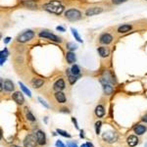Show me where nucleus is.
<instances>
[{
	"label": "nucleus",
	"mask_w": 147,
	"mask_h": 147,
	"mask_svg": "<svg viewBox=\"0 0 147 147\" xmlns=\"http://www.w3.org/2000/svg\"><path fill=\"white\" fill-rule=\"evenodd\" d=\"M27 118H28V120L29 121H30V122H34L35 121V118H34V116L29 112V111H28L27 112Z\"/></svg>",
	"instance_id": "obj_29"
},
{
	"label": "nucleus",
	"mask_w": 147,
	"mask_h": 147,
	"mask_svg": "<svg viewBox=\"0 0 147 147\" xmlns=\"http://www.w3.org/2000/svg\"><path fill=\"white\" fill-rule=\"evenodd\" d=\"M95 114L97 117H103L105 115V110H104V107L102 105H98L96 108H95Z\"/></svg>",
	"instance_id": "obj_21"
},
{
	"label": "nucleus",
	"mask_w": 147,
	"mask_h": 147,
	"mask_svg": "<svg viewBox=\"0 0 147 147\" xmlns=\"http://www.w3.org/2000/svg\"><path fill=\"white\" fill-rule=\"evenodd\" d=\"M36 143H37V139L32 134H29L28 136H26V138L24 140V146L25 147H35Z\"/></svg>",
	"instance_id": "obj_5"
},
{
	"label": "nucleus",
	"mask_w": 147,
	"mask_h": 147,
	"mask_svg": "<svg viewBox=\"0 0 147 147\" xmlns=\"http://www.w3.org/2000/svg\"><path fill=\"white\" fill-rule=\"evenodd\" d=\"M38 100L40 101V103H41V104H42V105H43L44 107H46V108H48V107H49V105H48V104H47V103H46V102H45V101H44V100H43L42 98L38 97Z\"/></svg>",
	"instance_id": "obj_34"
},
{
	"label": "nucleus",
	"mask_w": 147,
	"mask_h": 147,
	"mask_svg": "<svg viewBox=\"0 0 147 147\" xmlns=\"http://www.w3.org/2000/svg\"><path fill=\"white\" fill-rule=\"evenodd\" d=\"M36 139H37V143L40 144V145H44L46 143V136H45V133L41 131H37L36 133Z\"/></svg>",
	"instance_id": "obj_10"
},
{
	"label": "nucleus",
	"mask_w": 147,
	"mask_h": 147,
	"mask_svg": "<svg viewBox=\"0 0 147 147\" xmlns=\"http://www.w3.org/2000/svg\"><path fill=\"white\" fill-rule=\"evenodd\" d=\"M66 59H67V62L69 64H74L76 60L75 58V54L74 53L73 51H69L67 54H66Z\"/></svg>",
	"instance_id": "obj_16"
},
{
	"label": "nucleus",
	"mask_w": 147,
	"mask_h": 147,
	"mask_svg": "<svg viewBox=\"0 0 147 147\" xmlns=\"http://www.w3.org/2000/svg\"><path fill=\"white\" fill-rule=\"evenodd\" d=\"M56 29H57V30H60V31H65V29H64V28H62V27H57Z\"/></svg>",
	"instance_id": "obj_37"
},
{
	"label": "nucleus",
	"mask_w": 147,
	"mask_h": 147,
	"mask_svg": "<svg viewBox=\"0 0 147 147\" xmlns=\"http://www.w3.org/2000/svg\"><path fill=\"white\" fill-rule=\"evenodd\" d=\"M81 147H92V145H91L90 143H85V144L81 145Z\"/></svg>",
	"instance_id": "obj_38"
},
{
	"label": "nucleus",
	"mask_w": 147,
	"mask_h": 147,
	"mask_svg": "<svg viewBox=\"0 0 147 147\" xmlns=\"http://www.w3.org/2000/svg\"><path fill=\"white\" fill-rule=\"evenodd\" d=\"M4 89L6 90V91H13L14 90V83L10 80V79H7L6 81H5V83H4Z\"/></svg>",
	"instance_id": "obj_20"
},
{
	"label": "nucleus",
	"mask_w": 147,
	"mask_h": 147,
	"mask_svg": "<svg viewBox=\"0 0 147 147\" xmlns=\"http://www.w3.org/2000/svg\"><path fill=\"white\" fill-rule=\"evenodd\" d=\"M145 131H146V128H145L144 126H142V125H137V126L134 128L135 133H137V134H139V135L143 134V133L145 132Z\"/></svg>",
	"instance_id": "obj_22"
},
{
	"label": "nucleus",
	"mask_w": 147,
	"mask_h": 147,
	"mask_svg": "<svg viewBox=\"0 0 147 147\" xmlns=\"http://www.w3.org/2000/svg\"><path fill=\"white\" fill-rule=\"evenodd\" d=\"M65 17L69 21H77L81 18V13L77 9H69L65 12Z\"/></svg>",
	"instance_id": "obj_3"
},
{
	"label": "nucleus",
	"mask_w": 147,
	"mask_h": 147,
	"mask_svg": "<svg viewBox=\"0 0 147 147\" xmlns=\"http://www.w3.org/2000/svg\"><path fill=\"white\" fill-rule=\"evenodd\" d=\"M34 36V32L30 29L29 30H26L24 32H22L21 34H19L17 36V41L20 42V43H26L28 41H29L30 39H32Z\"/></svg>",
	"instance_id": "obj_2"
},
{
	"label": "nucleus",
	"mask_w": 147,
	"mask_h": 147,
	"mask_svg": "<svg viewBox=\"0 0 147 147\" xmlns=\"http://www.w3.org/2000/svg\"><path fill=\"white\" fill-rule=\"evenodd\" d=\"M146 1H147V0H146Z\"/></svg>",
	"instance_id": "obj_43"
},
{
	"label": "nucleus",
	"mask_w": 147,
	"mask_h": 147,
	"mask_svg": "<svg viewBox=\"0 0 147 147\" xmlns=\"http://www.w3.org/2000/svg\"><path fill=\"white\" fill-rule=\"evenodd\" d=\"M118 138V135L115 132H104L103 134V139L105 141H107L108 143H113L117 140Z\"/></svg>",
	"instance_id": "obj_6"
},
{
	"label": "nucleus",
	"mask_w": 147,
	"mask_h": 147,
	"mask_svg": "<svg viewBox=\"0 0 147 147\" xmlns=\"http://www.w3.org/2000/svg\"><path fill=\"white\" fill-rule=\"evenodd\" d=\"M102 78H104L106 81H108V82H110V83H114V82H115V79H114L112 74L110 73L109 71H105V72L103 73V77H102Z\"/></svg>",
	"instance_id": "obj_15"
},
{
	"label": "nucleus",
	"mask_w": 147,
	"mask_h": 147,
	"mask_svg": "<svg viewBox=\"0 0 147 147\" xmlns=\"http://www.w3.org/2000/svg\"><path fill=\"white\" fill-rule=\"evenodd\" d=\"M23 4H24L26 7L30 8V9H35V8L37 7V6H36V4H35V2H33V1H31V0L24 1V2H23Z\"/></svg>",
	"instance_id": "obj_25"
},
{
	"label": "nucleus",
	"mask_w": 147,
	"mask_h": 147,
	"mask_svg": "<svg viewBox=\"0 0 147 147\" xmlns=\"http://www.w3.org/2000/svg\"><path fill=\"white\" fill-rule=\"evenodd\" d=\"M99 41H100V43H102V44L108 45V44H110V43L113 41V36H112L110 33H107V32H106V33H103V34L100 35Z\"/></svg>",
	"instance_id": "obj_7"
},
{
	"label": "nucleus",
	"mask_w": 147,
	"mask_h": 147,
	"mask_svg": "<svg viewBox=\"0 0 147 147\" xmlns=\"http://www.w3.org/2000/svg\"><path fill=\"white\" fill-rule=\"evenodd\" d=\"M142 121H143V122H145V123H147V115L146 116H144V117L142 118Z\"/></svg>",
	"instance_id": "obj_40"
},
{
	"label": "nucleus",
	"mask_w": 147,
	"mask_h": 147,
	"mask_svg": "<svg viewBox=\"0 0 147 147\" xmlns=\"http://www.w3.org/2000/svg\"><path fill=\"white\" fill-rule=\"evenodd\" d=\"M57 132H58L59 134L63 135V136H65V137H71V135H70L68 132H64V131H62V130H57Z\"/></svg>",
	"instance_id": "obj_31"
},
{
	"label": "nucleus",
	"mask_w": 147,
	"mask_h": 147,
	"mask_svg": "<svg viewBox=\"0 0 147 147\" xmlns=\"http://www.w3.org/2000/svg\"><path fill=\"white\" fill-rule=\"evenodd\" d=\"M13 99H14L15 102H17L20 105H22L25 102V98H24V96H23V94L21 92H15L13 94Z\"/></svg>",
	"instance_id": "obj_12"
},
{
	"label": "nucleus",
	"mask_w": 147,
	"mask_h": 147,
	"mask_svg": "<svg viewBox=\"0 0 147 147\" xmlns=\"http://www.w3.org/2000/svg\"><path fill=\"white\" fill-rule=\"evenodd\" d=\"M43 8L47 12L52 13V14H56V15H60L64 11V6L58 0H51V1H49L48 3L43 5Z\"/></svg>",
	"instance_id": "obj_1"
},
{
	"label": "nucleus",
	"mask_w": 147,
	"mask_h": 147,
	"mask_svg": "<svg viewBox=\"0 0 147 147\" xmlns=\"http://www.w3.org/2000/svg\"><path fill=\"white\" fill-rule=\"evenodd\" d=\"M71 73H72V74H74V75H79V73H80V69H79V67L77 66V65H74L73 67L71 68Z\"/></svg>",
	"instance_id": "obj_26"
},
{
	"label": "nucleus",
	"mask_w": 147,
	"mask_h": 147,
	"mask_svg": "<svg viewBox=\"0 0 147 147\" xmlns=\"http://www.w3.org/2000/svg\"><path fill=\"white\" fill-rule=\"evenodd\" d=\"M100 82H101V84H102V86H103V89H104V92H105L106 94L109 95V94H111V93L113 92V86H112V83L106 81L104 78H101V79H100Z\"/></svg>",
	"instance_id": "obj_8"
},
{
	"label": "nucleus",
	"mask_w": 147,
	"mask_h": 147,
	"mask_svg": "<svg viewBox=\"0 0 147 147\" xmlns=\"http://www.w3.org/2000/svg\"><path fill=\"white\" fill-rule=\"evenodd\" d=\"M56 147H66V146L63 144V142L61 140H58V141H56Z\"/></svg>",
	"instance_id": "obj_35"
},
{
	"label": "nucleus",
	"mask_w": 147,
	"mask_h": 147,
	"mask_svg": "<svg viewBox=\"0 0 147 147\" xmlns=\"http://www.w3.org/2000/svg\"><path fill=\"white\" fill-rule=\"evenodd\" d=\"M100 127H101V122H97L95 124V129H96V133L97 134L100 132Z\"/></svg>",
	"instance_id": "obj_33"
},
{
	"label": "nucleus",
	"mask_w": 147,
	"mask_h": 147,
	"mask_svg": "<svg viewBox=\"0 0 147 147\" xmlns=\"http://www.w3.org/2000/svg\"><path fill=\"white\" fill-rule=\"evenodd\" d=\"M38 35H39L40 37L47 38V39L52 40V41H54V42H61V41H62V39H61L60 37H58L57 35H55V34H53V33H51V32H49V31H46V30L40 31Z\"/></svg>",
	"instance_id": "obj_4"
},
{
	"label": "nucleus",
	"mask_w": 147,
	"mask_h": 147,
	"mask_svg": "<svg viewBox=\"0 0 147 147\" xmlns=\"http://www.w3.org/2000/svg\"><path fill=\"white\" fill-rule=\"evenodd\" d=\"M11 147H19V146H17V145H12Z\"/></svg>",
	"instance_id": "obj_41"
},
{
	"label": "nucleus",
	"mask_w": 147,
	"mask_h": 147,
	"mask_svg": "<svg viewBox=\"0 0 147 147\" xmlns=\"http://www.w3.org/2000/svg\"><path fill=\"white\" fill-rule=\"evenodd\" d=\"M102 12H103V9L101 7H91V8H88L85 11V15L88 16V17H91V16H94V15H98Z\"/></svg>",
	"instance_id": "obj_9"
},
{
	"label": "nucleus",
	"mask_w": 147,
	"mask_h": 147,
	"mask_svg": "<svg viewBox=\"0 0 147 147\" xmlns=\"http://www.w3.org/2000/svg\"><path fill=\"white\" fill-rule=\"evenodd\" d=\"M19 84H20V86H21L22 90H23V91H24V92H25V93H26V94H27L28 96H29V97H30V96H31V93H30L29 89V88H27V87L25 86V84H24L23 82H21V81L19 82Z\"/></svg>",
	"instance_id": "obj_27"
},
{
	"label": "nucleus",
	"mask_w": 147,
	"mask_h": 147,
	"mask_svg": "<svg viewBox=\"0 0 147 147\" xmlns=\"http://www.w3.org/2000/svg\"><path fill=\"white\" fill-rule=\"evenodd\" d=\"M7 56H8V50L5 48L4 50H2V51H1V56H0V65H3V64H4V62H5L6 58H7Z\"/></svg>",
	"instance_id": "obj_24"
},
{
	"label": "nucleus",
	"mask_w": 147,
	"mask_h": 147,
	"mask_svg": "<svg viewBox=\"0 0 147 147\" xmlns=\"http://www.w3.org/2000/svg\"><path fill=\"white\" fill-rule=\"evenodd\" d=\"M132 29V26L131 25H123L118 29V32L119 33H126L128 31H130Z\"/></svg>",
	"instance_id": "obj_19"
},
{
	"label": "nucleus",
	"mask_w": 147,
	"mask_h": 147,
	"mask_svg": "<svg viewBox=\"0 0 147 147\" xmlns=\"http://www.w3.org/2000/svg\"><path fill=\"white\" fill-rule=\"evenodd\" d=\"M53 88H54V90H55L56 92H57V91H62V90L65 88V82H64V80H63L62 78L56 80V82H55L54 85H53Z\"/></svg>",
	"instance_id": "obj_11"
},
{
	"label": "nucleus",
	"mask_w": 147,
	"mask_h": 147,
	"mask_svg": "<svg viewBox=\"0 0 147 147\" xmlns=\"http://www.w3.org/2000/svg\"><path fill=\"white\" fill-rule=\"evenodd\" d=\"M71 30H72V32H73V35L74 36V38H75L78 42H82V39L80 38V36H79V34L77 33L76 29H74V28H72V29H71Z\"/></svg>",
	"instance_id": "obj_28"
},
{
	"label": "nucleus",
	"mask_w": 147,
	"mask_h": 147,
	"mask_svg": "<svg viewBox=\"0 0 147 147\" xmlns=\"http://www.w3.org/2000/svg\"><path fill=\"white\" fill-rule=\"evenodd\" d=\"M146 147H147V144H146Z\"/></svg>",
	"instance_id": "obj_42"
},
{
	"label": "nucleus",
	"mask_w": 147,
	"mask_h": 147,
	"mask_svg": "<svg viewBox=\"0 0 147 147\" xmlns=\"http://www.w3.org/2000/svg\"><path fill=\"white\" fill-rule=\"evenodd\" d=\"M43 83H44V81H43V79H41V78L35 77V78H32V79H31V85H32L34 88H38V87L42 86Z\"/></svg>",
	"instance_id": "obj_14"
},
{
	"label": "nucleus",
	"mask_w": 147,
	"mask_h": 147,
	"mask_svg": "<svg viewBox=\"0 0 147 147\" xmlns=\"http://www.w3.org/2000/svg\"><path fill=\"white\" fill-rule=\"evenodd\" d=\"M127 1H128V0H112V3L115 4V5H120V4H122V3L127 2Z\"/></svg>",
	"instance_id": "obj_32"
},
{
	"label": "nucleus",
	"mask_w": 147,
	"mask_h": 147,
	"mask_svg": "<svg viewBox=\"0 0 147 147\" xmlns=\"http://www.w3.org/2000/svg\"><path fill=\"white\" fill-rule=\"evenodd\" d=\"M67 48H68L70 51H73V50H75V49L77 48V46H76L75 44L72 43V42H70V43L67 44Z\"/></svg>",
	"instance_id": "obj_30"
},
{
	"label": "nucleus",
	"mask_w": 147,
	"mask_h": 147,
	"mask_svg": "<svg viewBox=\"0 0 147 147\" xmlns=\"http://www.w3.org/2000/svg\"><path fill=\"white\" fill-rule=\"evenodd\" d=\"M10 39H11L10 37H6V38L4 39V43H8V42L10 41Z\"/></svg>",
	"instance_id": "obj_39"
},
{
	"label": "nucleus",
	"mask_w": 147,
	"mask_h": 147,
	"mask_svg": "<svg viewBox=\"0 0 147 147\" xmlns=\"http://www.w3.org/2000/svg\"><path fill=\"white\" fill-rule=\"evenodd\" d=\"M68 147H77V145L74 142H69L68 143Z\"/></svg>",
	"instance_id": "obj_36"
},
{
	"label": "nucleus",
	"mask_w": 147,
	"mask_h": 147,
	"mask_svg": "<svg viewBox=\"0 0 147 147\" xmlns=\"http://www.w3.org/2000/svg\"><path fill=\"white\" fill-rule=\"evenodd\" d=\"M55 98H56V100H57L59 103H65V102H66V96H65V94H64L63 92H61V91H57V92L55 93Z\"/></svg>",
	"instance_id": "obj_17"
},
{
	"label": "nucleus",
	"mask_w": 147,
	"mask_h": 147,
	"mask_svg": "<svg viewBox=\"0 0 147 147\" xmlns=\"http://www.w3.org/2000/svg\"><path fill=\"white\" fill-rule=\"evenodd\" d=\"M138 143V138L135 136V135H131L129 138H128V144L130 146L134 147L135 145H137Z\"/></svg>",
	"instance_id": "obj_18"
},
{
	"label": "nucleus",
	"mask_w": 147,
	"mask_h": 147,
	"mask_svg": "<svg viewBox=\"0 0 147 147\" xmlns=\"http://www.w3.org/2000/svg\"><path fill=\"white\" fill-rule=\"evenodd\" d=\"M98 53H99V55H100L101 57L105 58V57H108V56H109V54H110V50H109L107 47H103V46H101V47L98 48Z\"/></svg>",
	"instance_id": "obj_13"
},
{
	"label": "nucleus",
	"mask_w": 147,
	"mask_h": 147,
	"mask_svg": "<svg viewBox=\"0 0 147 147\" xmlns=\"http://www.w3.org/2000/svg\"><path fill=\"white\" fill-rule=\"evenodd\" d=\"M67 74H68V77H69V81H70V83L71 84H74L75 81H76V79L78 78V76L77 75H74V74H72V73H71V71L70 70H67Z\"/></svg>",
	"instance_id": "obj_23"
}]
</instances>
